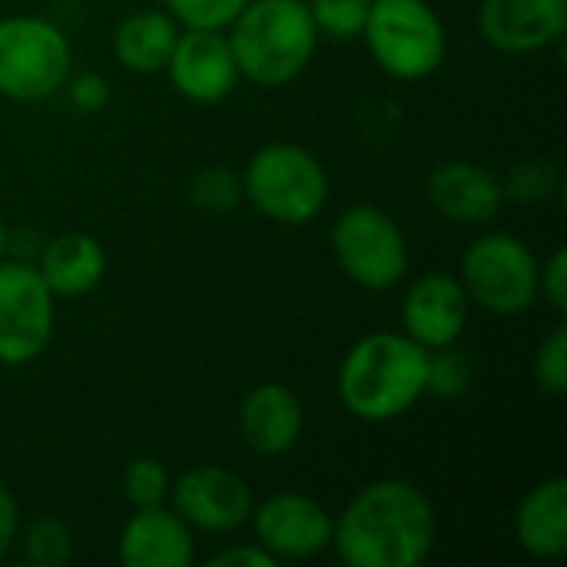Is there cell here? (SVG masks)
Segmentation results:
<instances>
[{"label": "cell", "instance_id": "6da1fadb", "mask_svg": "<svg viewBox=\"0 0 567 567\" xmlns=\"http://www.w3.org/2000/svg\"><path fill=\"white\" fill-rule=\"evenodd\" d=\"M439 538L432 498L402 478L359 488L332 518V551L349 567H419Z\"/></svg>", "mask_w": 567, "mask_h": 567}, {"label": "cell", "instance_id": "7a4b0ae2", "mask_svg": "<svg viewBox=\"0 0 567 567\" xmlns=\"http://www.w3.org/2000/svg\"><path fill=\"white\" fill-rule=\"evenodd\" d=\"M429 385V349L405 332H369L362 336L339 365V402L342 409L369 425L402 419L425 399Z\"/></svg>", "mask_w": 567, "mask_h": 567}, {"label": "cell", "instance_id": "3957f363", "mask_svg": "<svg viewBox=\"0 0 567 567\" xmlns=\"http://www.w3.org/2000/svg\"><path fill=\"white\" fill-rule=\"evenodd\" d=\"M239 76L276 90L306 73L316 56L319 30L306 0H249L226 27Z\"/></svg>", "mask_w": 567, "mask_h": 567}, {"label": "cell", "instance_id": "277c9868", "mask_svg": "<svg viewBox=\"0 0 567 567\" xmlns=\"http://www.w3.org/2000/svg\"><path fill=\"white\" fill-rule=\"evenodd\" d=\"M243 199L279 226H306L329 203V173L299 143H266L243 169Z\"/></svg>", "mask_w": 567, "mask_h": 567}, {"label": "cell", "instance_id": "5b68a950", "mask_svg": "<svg viewBox=\"0 0 567 567\" xmlns=\"http://www.w3.org/2000/svg\"><path fill=\"white\" fill-rule=\"evenodd\" d=\"M362 40L382 73L402 83L432 76L449 53V33L429 0H372Z\"/></svg>", "mask_w": 567, "mask_h": 567}, {"label": "cell", "instance_id": "8992f818", "mask_svg": "<svg viewBox=\"0 0 567 567\" xmlns=\"http://www.w3.org/2000/svg\"><path fill=\"white\" fill-rule=\"evenodd\" d=\"M73 66L66 33L33 13L0 20V96L13 103H40L56 96Z\"/></svg>", "mask_w": 567, "mask_h": 567}, {"label": "cell", "instance_id": "52a82bcc", "mask_svg": "<svg viewBox=\"0 0 567 567\" xmlns=\"http://www.w3.org/2000/svg\"><path fill=\"white\" fill-rule=\"evenodd\" d=\"M458 279L472 306L495 316H522L538 302L542 262L525 239L512 233H482L465 249Z\"/></svg>", "mask_w": 567, "mask_h": 567}, {"label": "cell", "instance_id": "ba28073f", "mask_svg": "<svg viewBox=\"0 0 567 567\" xmlns=\"http://www.w3.org/2000/svg\"><path fill=\"white\" fill-rule=\"evenodd\" d=\"M339 269L369 292L395 289L409 272V239L392 213L372 203L342 209L329 233Z\"/></svg>", "mask_w": 567, "mask_h": 567}, {"label": "cell", "instance_id": "9c48e42d", "mask_svg": "<svg viewBox=\"0 0 567 567\" xmlns=\"http://www.w3.org/2000/svg\"><path fill=\"white\" fill-rule=\"evenodd\" d=\"M56 322V296L33 262L0 259V365L20 369L37 362Z\"/></svg>", "mask_w": 567, "mask_h": 567}, {"label": "cell", "instance_id": "30bf717a", "mask_svg": "<svg viewBox=\"0 0 567 567\" xmlns=\"http://www.w3.org/2000/svg\"><path fill=\"white\" fill-rule=\"evenodd\" d=\"M169 505L193 532L233 535L243 525H249L256 498L243 475L223 465H196L173 478Z\"/></svg>", "mask_w": 567, "mask_h": 567}, {"label": "cell", "instance_id": "8fae6325", "mask_svg": "<svg viewBox=\"0 0 567 567\" xmlns=\"http://www.w3.org/2000/svg\"><path fill=\"white\" fill-rule=\"evenodd\" d=\"M256 545L276 561H309L332 548V515L302 492H276L252 508Z\"/></svg>", "mask_w": 567, "mask_h": 567}, {"label": "cell", "instance_id": "7c38bea8", "mask_svg": "<svg viewBox=\"0 0 567 567\" xmlns=\"http://www.w3.org/2000/svg\"><path fill=\"white\" fill-rule=\"evenodd\" d=\"M166 73L173 90L199 106L223 103L243 80L226 30H179Z\"/></svg>", "mask_w": 567, "mask_h": 567}, {"label": "cell", "instance_id": "4fadbf2b", "mask_svg": "<svg viewBox=\"0 0 567 567\" xmlns=\"http://www.w3.org/2000/svg\"><path fill=\"white\" fill-rule=\"evenodd\" d=\"M468 292L452 272L419 276L402 299V332L422 349H449L465 336L468 326Z\"/></svg>", "mask_w": 567, "mask_h": 567}, {"label": "cell", "instance_id": "5bb4252c", "mask_svg": "<svg viewBox=\"0 0 567 567\" xmlns=\"http://www.w3.org/2000/svg\"><path fill=\"white\" fill-rule=\"evenodd\" d=\"M567 0H482L478 33L502 53H538L565 37Z\"/></svg>", "mask_w": 567, "mask_h": 567}, {"label": "cell", "instance_id": "9a60e30c", "mask_svg": "<svg viewBox=\"0 0 567 567\" xmlns=\"http://www.w3.org/2000/svg\"><path fill=\"white\" fill-rule=\"evenodd\" d=\"M306 429L302 399L282 382H259L239 402V435L249 452L279 458L292 452Z\"/></svg>", "mask_w": 567, "mask_h": 567}, {"label": "cell", "instance_id": "2e32d148", "mask_svg": "<svg viewBox=\"0 0 567 567\" xmlns=\"http://www.w3.org/2000/svg\"><path fill=\"white\" fill-rule=\"evenodd\" d=\"M116 558L126 567H189L196 558L193 528L169 502L133 508L120 532Z\"/></svg>", "mask_w": 567, "mask_h": 567}, {"label": "cell", "instance_id": "e0dca14e", "mask_svg": "<svg viewBox=\"0 0 567 567\" xmlns=\"http://www.w3.org/2000/svg\"><path fill=\"white\" fill-rule=\"evenodd\" d=\"M429 203L439 216L458 226H485L498 216L505 193L502 179L472 159H449L429 173Z\"/></svg>", "mask_w": 567, "mask_h": 567}, {"label": "cell", "instance_id": "ac0fdd59", "mask_svg": "<svg viewBox=\"0 0 567 567\" xmlns=\"http://www.w3.org/2000/svg\"><path fill=\"white\" fill-rule=\"evenodd\" d=\"M515 542L538 561L567 555V478L555 475L535 485L515 508Z\"/></svg>", "mask_w": 567, "mask_h": 567}, {"label": "cell", "instance_id": "d6986e66", "mask_svg": "<svg viewBox=\"0 0 567 567\" xmlns=\"http://www.w3.org/2000/svg\"><path fill=\"white\" fill-rule=\"evenodd\" d=\"M37 272L56 299H80L106 276V249L90 233H63L40 252Z\"/></svg>", "mask_w": 567, "mask_h": 567}, {"label": "cell", "instance_id": "ffe728a7", "mask_svg": "<svg viewBox=\"0 0 567 567\" xmlns=\"http://www.w3.org/2000/svg\"><path fill=\"white\" fill-rule=\"evenodd\" d=\"M179 23L169 10H136L120 20L113 33L116 63L130 73H159L176 47Z\"/></svg>", "mask_w": 567, "mask_h": 567}, {"label": "cell", "instance_id": "44dd1931", "mask_svg": "<svg viewBox=\"0 0 567 567\" xmlns=\"http://www.w3.org/2000/svg\"><path fill=\"white\" fill-rule=\"evenodd\" d=\"M20 555L30 567H60L73 558V532L47 515L27 525L23 538H20Z\"/></svg>", "mask_w": 567, "mask_h": 567}, {"label": "cell", "instance_id": "7402d4cb", "mask_svg": "<svg viewBox=\"0 0 567 567\" xmlns=\"http://www.w3.org/2000/svg\"><path fill=\"white\" fill-rule=\"evenodd\" d=\"M189 199L206 213H233L243 203V173L229 166H206L189 179Z\"/></svg>", "mask_w": 567, "mask_h": 567}, {"label": "cell", "instance_id": "603a6c76", "mask_svg": "<svg viewBox=\"0 0 567 567\" xmlns=\"http://www.w3.org/2000/svg\"><path fill=\"white\" fill-rule=\"evenodd\" d=\"M306 3H309L319 37H329L339 43L362 37L365 17L372 7V0H306Z\"/></svg>", "mask_w": 567, "mask_h": 567}, {"label": "cell", "instance_id": "cb8c5ba5", "mask_svg": "<svg viewBox=\"0 0 567 567\" xmlns=\"http://www.w3.org/2000/svg\"><path fill=\"white\" fill-rule=\"evenodd\" d=\"M169 488H173V478H169V468L159 458H136L123 472V498L133 508L166 505Z\"/></svg>", "mask_w": 567, "mask_h": 567}, {"label": "cell", "instance_id": "d4e9b609", "mask_svg": "<svg viewBox=\"0 0 567 567\" xmlns=\"http://www.w3.org/2000/svg\"><path fill=\"white\" fill-rule=\"evenodd\" d=\"M249 0H166L183 30H226Z\"/></svg>", "mask_w": 567, "mask_h": 567}, {"label": "cell", "instance_id": "484cf974", "mask_svg": "<svg viewBox=\"0 0 567 567\" xmlns=\"http://www.w3.org/2000/svg\"><path fill=\"white\" fill-rule=\"evenodd\" d=\"M535 382L545 395H567V326L558 322L535 352Z\"/></svg>", "mask_w": 567, "mask_h": 567}, {"label": "cell", "instance_id": "4316f807", "mask_svg": "<svg viewBox=\"0 0 567 567\" xmlns=\"http://www.w3.org/2000/svg\"><path fill=\"white\" fill-rule=\"evenodd\" d=\"M555 189H558V169L551 163H545V159L518 163L508 173V179L502 183L505 199H515V203H542Z\"/></svg>", "mask_w": 567, "mask_h": 567}, {"label": "cell", "instance_id": "83f0119b", "mask_svg": "<svg viewBox=\"0 0 567 567\" xmlns=\"http://www.w3.org/2000/svg\"><path fill=\"white\" fill-rule=\"evenodd\" d=\"M468 385H472V365L455 352V346L429 352V385H425V395L458 399L462 392H468Z\"/></svg>", "mask_w": 567, "mask_h": 567}, {"label": "cell", "instance_id": "f1b7e54d", "mask_svg": "<svg viewBox=\"0 0 567 567\" xmlns=\"http://www.w3.org/2000/svg\"><path fill=\"white\" fill-rule=\"evenodd\" d=\"M538 299H545L558 316L567 312V252L565 249H555L548 256V262L542 266V289H538Z\"/></svg>", "mask_w": 567, "mask_h": 567}, {"label": "cell", "instance_id": "f546056e", "mask_svg": "<svg viewBox=\"0 0 567 567\" xmlns=\"http://www.w3.org/2000/svg\"><path fill=\"white\" fill-rule=\"evenodd\" d=\"M66 93H70V103H73L80 113H100V110L110 103V83H106V76H100V73H83V76H76V80L66 86Z\"/></svg>", "mask_w": 567, "mask_h": 567}, {"label": "cell", "instance_id": "4dcf8cb0", "mask_svg": "<svg viewBox=\"0 0 567 567\" xmlns=\"http://www.w3.org/2000/svg\"><path fill=\"white\" fill-rule=\"evenodd\" d=\"M279 561L266 551V548H259L256 542L252 545H233V548H226V551H219V555H213L209 558V567H276Z\"/></svg>", "mask_w": 567, "mask_h": 567}, {"label": "cell", "instance_id": "1f68e13d", "mask_svg": "<svg viewBox=\"0 0 567 567\" xmlns=\"http://www.w3.org/2000/svg\"><path fill=\"white\" fill-rule=\"evenodd\" d=\"M17 532H20V508H17V498L10 495V488L0 482V561L10 555Z\"/></svg>", "mask_w": 567, "mask_h": 567}, {"label": "cell", "instance_id": "d6a6232c", "mask_svg": "<svg viewBox=\"0 0 567 567\" xmlns=\"http://www.w3.org/2000/svg\"><path fill=\"white\" fill-rule=\"evenodd\" d=\"M3 249H7V223L0 216V259H3Z\"/></svg>", "mask_w": 567, "mask_h": 567}]
</instances>
